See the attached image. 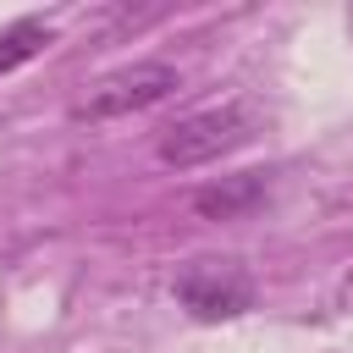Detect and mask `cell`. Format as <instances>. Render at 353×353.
Instances as JSON below:
<instances>
[{"instance_id": "obj_3", "label": "cell", "mask_w": 353, "mask_h": 353, "mask_svg": "<svg viewBox=\"0 0 353 353\" xmlns=\"http://www.w3.org/2000/svg\"><path fill=\"white\" fill-rule=\"evenodd\" d=\"M176 303L193 320H232L254 303V276L237 259H193L176 276Z\"/></svg>"}, {"instance_id": "obj_1", "label": "cell", "mask_w": 353, "mask_h": 353, "mask_svg": "<svg viewBox=\"0 0 353 353\" xmlns=\"http://www.w3.org/2000/svg\"><path fill=\"white\" fill-rule=\"evenodd\" d=\"M254 132H259V110L243 105V99L215 105V110H193V116H182L176 127L160 132V160L176 165V171H193V165H210V160L243 149Z\"/></svg>"}, {"instance_id": "obj_2", "label": "cell", "mask_w": 353, "mask_h": 353, "mask_svg": "<svg viewBox=\"0 0 353 353\" xmlns=\"http://www.w3.org/2000/svg\"><path fill=\"white\" fill-rule=\"evenodd\" d=\"M176 88H182L176 66H165V61H138V66H121V72L99 77V83L83 94V105H77L72 116H77V121H110V116H132V110H149V105L171 99Z\"/></svg>"}, {"instance_id": "obj_6", "label": "cell", "mask_w": 353, "mask_h": 353, "mask_svg": "<svg viewBox=\"0 0 353 353\" xmlns=\"http://www.w3.org/2000/svg\"><path fill=\"white\" fill-rule=\"evenodd\" d=\"M336 309H353V270L336 281Z\"/></svg>"}, {"instance_id": "obj_5", "label": "cell", "mask_w": 353, "mask_h": 353, "mask_svg": "<svg viewBox=\"0 0 353 353\" xmlns=\"http://www.w3.org/2000/svg\"><path fill=\"white\" fill-rule=\"evenodd\" d=\"M50 22H39V17H22V22H11V28H0V77L6 72H17V66H28L33 55H44L50 50Z\"/></svg>"}, {"instance_id": "obj_4", "label": "cell", "mask_w": 353, "mask_h": 353, "mask_svg": "<svg viewBox=\"0 0 353 353\" xmlns=\"http://www.w3.org/2000/svg\"><path fill=\"white\" fill-rule=\"evenodd\" d=\"M254 204H265V176L259 171H237V176H221V182H210V188L193 193V210L204 221H237Z\"/></svg>"}]
</instances>
